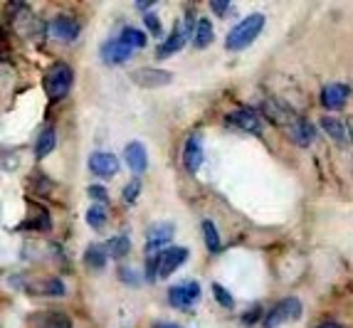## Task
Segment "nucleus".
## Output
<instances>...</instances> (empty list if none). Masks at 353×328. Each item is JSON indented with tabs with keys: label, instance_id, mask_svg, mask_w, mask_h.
<instances>
[{
	"label": "nucleus",
	"instance_id": "8",
	"mask_svg": "<svg viewBox=\"0 0 353 328\" xmlns=\"http://www.w3.org/2000/svg\"><path fill=\"white\" fill-rule=\"evenodd\" d=\"M228 123L237 126V129L248 131L252 136H262V119L254 109H237V112L228 114Z\"/></svg>",
	"mask_w": 353,
	"mask_h": 328
},
{
	"label": "nucleus",
	"instance_id": "17",
	"mask_svg": "<svg viewBox=\"0 0 353 328\" xmlns=\"http://www.w3.org/2000/svg\"><path fill=\"white\" fill-rule=\"evenodd\" d=\"M190 37V32L183 25H176L173 28V32L168 35V40L163 42V45L159 47V57H168V54H176L178 50H181L183 45H185V40Z\"/></svg>",
	"mask_w": 353,
	"mask_h": 328
},
{
	"label": "nucleus",
	"instance_id": "23",
	"mask_svg": "<svg viewBox=\"0 0 353 328\" xmlns=\"http://www.w3.org/2000/svg\"><path fill=\"white\" fill-rule=\"evenodd\" d=\"M129 249H131V242L126 234H117V237H112V240L106 242V252H109V257H114V259L126 257Z\"/></svg>",
	"mask_w": 353,
	"mask_h": 328
},
{
	"label": "nucleus",
	"instance_id": "36",
	"mask_svg": "<svg viewBox=\"0 0 353 328\" xmlns=\"http://www.w3.org/2000/svg\"><path fill=\"white\" fill-rule=\"evenodd\" d=\"M153 328H156V326H153Z\"/></svg>",
	"mask_w": 353,
	"mask_h": 328
},
{
	"label": "nucleus",
	"instance_id": "22",
	"mask_svg": "<svg viewBox=\"0 0 353 328\" xmlns=\"http://www.w3.org/2000/svg\"><path fill=\"white\" fill-rule=\"evenodd\" d=\"M321 129H324L326 136H331L336 143H343V141H346V126L341 123V119L324 116L321 119Z\"/></svg>",
	"mask_w": 353,
	"mask_h": 328
},
{
	"label": "nucleus",
	"instance_id": "5",
	"mask_svg": "<svg viewBox=\"0 0 353 328\" xmlns=\"http://www.w3.org/2000/svg\"><path fill=\"white\" fill-rule=\"evenodd\" d=\"M131 79H134V84L146 87V89L165 87V84L173 82V72L159 70V67H139V70L131 72Z\"/></svg>",
	"mask_w": 353,
	"mask_h": 328
},
{
	"label": "nucleus",
	"instance_id": "18",
	"mask_svg": "<svg viewBox=\"0 0 353 328\" xmlns=\"http://www.w3.org/2000/svg\"><path fill=\"white\" fill-rule=\"evenodd\" d=\"M54 146H57V131L52 126H45L35 139V156L45 158V156H50L54 151Z\"/></svg>",
	"mask_w": 353,
	"mask_h": 328
},
{
	"label": "nucleus",
	"instance_id": "1",
	"mask_svg": "<svg viewBox=\"0 0 353 328\" xmlns=\"http://www.w3.org/2000/svg\"><path fill=\"white\" fill-rule=\"evenodd\" d=\"M262 28H265V15H262V12H252V15L242 18L235 28L230 30L225 47H228V50H235V52L237 50H245V47L257 40Z\"/></svg>",
	"mask_w": 353,
	"mask_h": 328
},
{
	"label": "nucleus",
	"instance_id": "27",
	"mask_svg": "<svg viewBox=\"0 0 353 328\" xmlns=\"http://www.w3.org/2000/svg\"><path fill=\"white\" fill-rule=\"evenodd\" d=\"M212 294H215L218 304L225 306V309H232V306H235V299H232V294H230L228 289L223 287V284H212Z\"/></svg>",
	"mask_w": 353,
	"mask_h": 328
},
{
	"label": "nucleus",
	"instance_id": "26",
	"mask_svg": "<svg viewBox=\"0 0 353 328\" xmlns=\"http://www.w3.org/2000/svg\"><path fill=\"white\" fill-rule=\"evenodd\" d=\"M106 220H109V212H106L104 205H92L87 210V223H89V227L101 229L106 225Z\"/></svg>",
	"mask_w": 353,
	"mask_h": 328
},
{
	"label": "nucleus",
	"instance_id": "25",
	"mask_svg": "<svg viewBox=\"0 0 353 328\" xmlns=\"http://www.w3.org/2000/svg\"><path fill=\"white\" fill-rule=\"evenodd\" d=\"M119 37H121V40H124L131 50H141V47H146V42H148V37L143 35L139 28H124Z\"/></svg>",
	"mask_w": 353,
	"mask_h": 328
},
{
	"label": "nucleus",
	"instance_id": "15",
	"mask_svg": "<svg viewBox=\"0 0 353 328\" xmlns=\"http://www.w3.org/2000/svg\"><path fill=\"white\" fill-rule=\"evenodd\" d=\"M173 232H176L173 223H156L153 227H148V232H146V249L151 252V249H159V247H163L165 242H171Z\"/></svg>",
	"mask_w": 353,
	"mask_h": 328
},
{
	"label": "nucleus",
	"instance_id": "33",
	"mask_svg": "<svg viewBox=\"0 0 353 328\" xmlns=\"http://www.w3.org/2000/svg\"><path fill=\"white\" fill-rule=\"evenodd\" d=\"M212 10H215V12H225V10H228V3H212Z\"/></svg>",
	"mask_w": 353,
	"mask_h": 328
},
{
	"label": "nucleus",
	"instance_id": "31",
	"mask_svg": "<svg viewBox=\"0 0 353 328\" xmlns=\"http://www.w3.org/2000/svg\"><path fill=\"white\" fill-rule=\"evenodd\" d=\"M143 20H146V28L151 30L153 35L159 37V35H161V20L156 18V15H151V12H148V15H146V18H143Z\"/></svg>",
	"mask_w": 353,
	"mask_h": 328
},
{
	"label": "nucleus",
	"instance_id": "7",
	"mask_svg": "<svg viewBox=\"0 0 353 328\" xmlns=\"http://www.w3.org/2000/svg\"><path fill=\"white\" fill-rule=\"evenodd\" d=\"M203 136L201 134H190L185 146H183V165L188 173H198V168L203 165Z\"/></svg>",
	"mask_w": 353,
	"mask_h": 328
},
{
	"label": "nucleus",
	"instance_id": "28",
	"mask_svg": "<svg viewBox=\"0 0 353 328\" xmlns=\"http://www.w3.org/2000/svg\"><path fill=\"white\" fill-rule=\"evenodd\" d=\"M139 193H141V181H139V178H134V181H131L129 185L124 187V193H121V195H124V200L131 205V203H136Z\"/></svg>",
	"mask_w": 353,
	"mask_h": 328
},
{
	"label": "nucleus",
	"instance_id": "16",
	"mask_svg": "<svg viewBox=\"0 0 353 328\" xmlns=\"http://www.w3.org/2000/svg\"><path fill=\"white\" fill-rule=\"evenodd\" d=\"M30 294H37V296H65V281L57 279V276H50V279H42L30 284L28 287Z\"/></svg>",
	"mask_w": 353,
	"mask_h": 328
},
{
	"label": "nucleus",
	"instance_id": "35",
	"mask_svg": "<svg viewBox=\"0 0 353 328\" xmlns=\"http://www.w3.org/2000/svg\"><path fill=\"white\" fill-rule=\"evenodd\" d=\"M156 328H183L178 323H156Z\"/></svg>",
	"mask_w": 353,
	"mask_h": 328
},
{
	"label": "nucleus",
	"instance_id": "6",
	"mask_svg": "<svg viewBox=\"0 0 353 328\" xmlns=\"http://www.w3.org/2000/svg\"><path fill=\"white\" fill-rule=\"evenodd\" d=\"M188 259V249L185 247H168L163 252H159V276L165 279L171 276L176 269H181L183 264Z\"/></svg>",
	"mask_w": 353,
	"mask_h": 328
},
{
	"label": "nucleus",
	"instance_id": "19",
	"mask_svg": "<svg viewBox=\"0 0 353 328\" xmlns=\"http://www.w3.org/2000/svg\"><path fill=\"white\" fill-rule=\"evenodd\" d=\"M32 328H72V321L65 314H37Z\"/></svg>",
	"mask_w": 353,
	"mask_h": 328
},
{
	"label": "nucleus",
	"instance_id": "24",
	"mask_svg": "<svg viewBox=\"0 0 353 328\" xmlns=\"http://www.w3.org/2000/svg\"><path fill=\"white\" fill-rule=\"evenodd\" d=\"M201 227H203V237H205L208 252H220V249H223V242H220L218 227H215V225H212L210 220H205V223H203Z\"/></svg>",
	"mask_w": 353,
	"mask_h": 328
},
{
	"label": "nucleus",
	"instance_id": "3",
	"mask_svg": "<svg viewBox=\"0 0 353 328\" xmlns=\"http://www.w3.org/2000/svg\"><path fill=\"white\" fill-rule=\"evenodd\" d=\"M301 316V301L296 296H287V299L277 301L262 318V326L265 328H279L282 323L294 321V318Z\"/></svg>",
	"mask_w": 353,
	"mask_h": 328
},
{
	"label": "nucleus",
	"instance_id": "10",
	"mask_svg": "<svg viewBox=\"0 0 353 328\" xmlns=\"http://www.w3.org/2000/svg\"><path fill=\"white\" fill-rule=\"evenodd\" d=\"M50 35L54 40H62V42H72L77 40L79 35V23L70 15H57V18L50 20Z\"/></svg>",
	"mask_w": 353,
	"mask_h": 328
},
{
	"label": "nucleus",
	"instance_id": "11",
	"mask_svg": "<svg viewBox=\"0 0 353 328\" xmlns=\"http://www.w3.org/2000/svg\"><path fill=\"white\" fill-rule=\"evenodd\" d=\"M89 170L99 178H112L114 173L119 170V158L114 153H106V151H97L89 156Z\"/></svg>",
	"mask_w": 353,
	"mask_h": 328
},
{
	"label": "nucleus",
	"instance_id": "34",
	"mask_svg": "<svg viewBox=\"0 0 353 328\" xmlns=\"http://www.w3.org/2000/svg\"><path fill=\"white\" fill-rule=\"evenodd\" d=\"M316 328H341L336 321H324V323H319Z\"/></svg>",
	"mask_w": 353,
	"mask_h": 328
},
{
	"label": "nucleus",
	"instance_id": "14",
	"mask_svg": "<svg viewBox=\"0 0 353 328\" xmlns=\"http://www.w3.org/2000/svg\"><path fill=\"white\" fill-rule=\"evenodd\" d=\"M289 136H292V141H294L296 146L306 148V146H312L314 139H316V129H314L312 121H306V119H294L292 126H289Z\"/></svg>",
	"mask_w": 353,
	"mask_h": 328
},
{
	"label": "nucleus",
	"instance_id": "29",
	"mask_svg": "<svg viewBox=\"0 0 353 328\" xmlns=\"http://www.w3.org/2000/svg\"><path fill=\"white\" fill-rule=\"evenodd\" d=\"M119 279L124 281V284H131V287H139V284H141L139 274H136L131 267H121V269H119Z\"/></svg>",
	"mask_w": 353,
	"mask_h": 328
},
{
	"label": "nucleus",
	"instance_id": "4",
	"mask_svg": "<svg viewBox=\"0 0 353 328\" xmlns=\"http://www.w3.org/2000/svg\"><path fill=\"white\" fill-rule=\"evenodd\" d=\"M203 296L201 284L198 281H185V284H176V287L168 289V301L176 309H190L193 304H198Z\"/></svg>",
	"mask_w": 353,
	"mask_h": 328
},
{
	"label": "nucleus",
	"instance_id": "12",
	"mask_svg": "<svg viewBox=\"0 0 353 328\" xmlns=\"http://www.w3.org/2000/svg\"><path fill=\"white\" fill-rule=\"evenodd\" d=\"M131 52H134V50H131L121 37H117V40H109L101 47V59H104L106 65H124L126 59L131 57Z\"/></svg>",
	"mask_w": 353,
	"mask_h": 328
},
{
	"label": "nucleus",
	"instance_id": "21",
	"mask_svg": "<svg viewBox=\"0 0 353 328\" xmlns=\"http://www.w3.org/2000/svg\"><path fill=\"white\" fill-rule=\"evenodd\" d=\"M106 259H109V252H106L104 245H89L87 252H84V262H87V267H92V269H104Z\"/></svg>",
	"mask_w": 353,
	"mask_h": 328
},
{
	"label": "nucleus",
	"instance_id": "20",
	"mask_svg": "<svg viewBox=\"0 0 353 328\" xmlns=\"http://www.w3.org/2000/svg\"><path fill=\"white\" fill-rule=\"evenodd\" d=\"M215 37V30H212V23L208 18H198V25H195V35H193V45L198 50H205L208 45Z\"/></svg>",
	"mask_w": 353,
	"mask_h": 328
},
{
	"label": "nucleus",
	"instance_id": "32",
	"mask_svg": "<svg viewBox=\"0 0 353 328\" xmlns=\"http://www.w3.org/2000/svg\"><path fill=\"white\" fill-rule=\"evenodd\" d=\"M259 314H262V309H259V306H252L250 311L242 314V323H254L259 318Z\"/></svg>",
	"mask_w": 353,
	"mask_h": 328
},
{
	"label": "nucleus",
	"instance_id": "2",
	"mask_svg": "<svg viewBox=\"0 0 353 328\" xmlns=\"http://www.w3.org/2000/svg\"><path fill=\"white\" fill-rule=\"evenodd\" d=\"M72 82H74V72H72L70 65L65 62H57L48 70L45 79H42V87H45V94H48L52 101L65 99L72 89Z\"/></svg>",
	"mask_w": 353,
	"mask_h": 328
},
{
	"label": "nucleus",
	"instance_id": "9",
	"mask_svg": "<svg viewBox=\"0 0 353 328\" xmlns=\"http://www.w3.org/2000/svg\"><path fill=\"white\" fill-rule=\"evenodd\" d=\"M348 96H351V87H348V84H341V82H331L321 89V104H324L326 109H331V112L343 109Z\"/></svg>",
	"mask_w": 353,
	"mask_h": 328
},
{
	"label": "nucleus",
	"instance_id": "30",
	"mask_svg": "<svg viewBox=\"0 0 353 328\" xmlns=\"http://www.w3.org/2000/svg\"><path fill=\"white\" fill-rule=\"evenodd\" d=\"M89 198L92 200H97V203H106L109 200V193H106V187H101V185H89Z\"/></svg>",
	"mask_w": 353,
	"mask_h": 328
},
{
	"label": "nucleus",
	"instance_id": "13",
	"mask_svg": "<svg viewBox=\"0 0 353 328\" xmlns=\"http://www.w3.org/2000/svg\"><path fill=\"white\" fill-rule=\"evenodd\" d=\"M124 161L134 173H143L148 168V153L141 141H131L124 148Z\"/></svg>",
	"mask_w": 353,
	"mask_h": 328
}]
</instances>
